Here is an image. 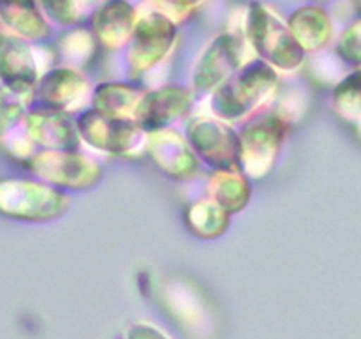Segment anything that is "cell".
Instances as JSON below:
<instances>
[{
	"label": "cell",
	"mask_w": 361,
	"mask_h": 339,
	"mask_svg": "<svg viewBox=\"0 0 361 339\" xmlns=\"http://www.w3.org/2000/svg\"><path fill=\"white\" fill-rule=\"evenodd\" d=\"M0 17L22 37L42 38L47 35V24L33 2H4L0 4Z\"/></svg>",
	"instance_id": "obj_19"
},
{
	"label": "cell",
	"mask_w": 361,
	"mask_h": 339,
	"mask_svg": "<svg viewBox=\"0 0 361 339\" xmlns=\"http://www.w3.org/2000/svg\"><path fill=\"white\" fill-rule=\"evenodd\" d=\"M338 53L349 61H360V22L356 25L349 27V31L343 35L340 45H338Z\"/></svg>",
	"instance_id": "obj_23"
},
{
	"label": "cell",
	"mask_w": 361,
	"mask_h": 339,
	"mask_svg": "<svg viewBox=\"0 0 361 339\" xmlns=\"http://www.w3.org/2000/svg\"><path fill=\"white\" fill-rule=\"evenodd\" d=\"M33 90H18L6 87L0 90V135L6 134L24 112V105Z\"/></svg>",
	"instance_id": "obj_21"
},
{
	"label": "cell",
	"mask_w": 361,
	"mask_h": 339,
	"mask_svg": "<svg viewBox=\"0 0 361 339\" xmlns=\"http://www.w3.org/2000/svg\"><path fill=\"white\" fill-rule=\"evenodd\" d=\"M0 76L9 89L33 90L37 67L29 47L18 38L0 35Z\"/></svg>",
	"instance_id": "obj_12"
},
{
	"label": "cell",
	"mask_w": 361,
	"mask_h": 339,
	"mask_svg": "<svg viewBox=\"0 0 361 339\" xmlns=\"http://www.w3.org/2000/svg\"><path fill=\"white\" fill-rule=\"evenodd\" d=\"M27 130L31 140L38 144L51 147L53 150H71L78 141L71 119L63 112L53 109H45L29 116Z\"/></svg>",
	"instance_id": "obj_13"
},
{
	"label": "cell",
	"mask_w": 361,
	"mask_h": 339,
	"mask_svg": "<svg viewBox=\"0 0 361 339\" xmlns=\"http://www.w3.org/2000/svg\"><path fill=\"white\" fill-rule=\"evenodd\" d=\"M334 103L340 116L347 119L360 118V74L345 80L334 92Z\"/></svg>",
	"instance_id": "obj_22"
},
{
	"label": "cell",
	"mask_w": 361,
	"mask_h": 339,
	"mask_svg": "<svg viewBox=\"0 0 361 339\" xmlns=\"http://www.w3.org/2000/svg\"><path fill=\"white\" fill-rule=\"evenodd\" d=\"M276 87V74L262 61L250 63L214 96V111L221 118L237 119L266 101Z\"/></svg>",
	"instance_id": "obj_1"
},
{
	"label": "cell",
	"mask_w": 361,
	"mask_h": 339,
	"mask_svg": "<svg viewBox=\"0 0 361 339\" xmlns=\"http://www.w3.org/2000/svg\"><path fill=\"white\" fill-rule=\"evenodd\" d=\"M135 24L132 8L123 2L105 4L92 18L94 33L109 47H119L128 40Z\"/></svg>",
	"instance_id": "obj_15"
},
{
	"label": "cell",
	"mask_w": 361,
	"mask_h": 339,
	"mask_svg": "<svg viewBox=\"0 0 361 339\" xmlns=\"http://www.w3.org/2000/svg\"><path fill=\"white\" fill-rule=\"evenodd\" d=\"M35 173L47 183L67 188H89L98 183L102 170L94 161L69 150H47L31 161Z\"/></svg>",
	"instance_id": "obj_6"
},
{
	"label": "cell",
	"mask_w": 361,
	"mask_h": 339,
	"mask_svg": "<svg viewBox=\"0 0 361 339\" xmlns=\"http://www.w3.org/2000/svg\"><path fill=\"white\" fill-rule=\"evenodd\" d=\"M186 221L195 235L202 238H214L224 233L230 215L221 206L215 204L214 200H202L188 209Z\"/></svg>",
	"instance_id": "obj_20"
},
{
	"label": "cell",
	"mask_w": 361,
	"mask_h": 339,
	"mask_svg": "<svg viewBox=\"0 0 361 339\" xmlns=\"http://www.w3.org/2000/svg\"><path fill=\"white\" fill-rule=\"evenodd\" d=\"M87 92V83L82 74L69 69H56L42 80L38 87V96L44 99L49 109L60 111L82 103Z\"/></svg>",
	"instance_id": "obj_14"
},
{
	"label": "cell",
	"mask_w": 361,
	"mask_h": 339,
	"mask_svg": "<svg viewBox=\"0 0 361 339\" xmlns=\"http://www.w3.org/2000/svg\"><path fill=\"white\" fill-rule=\"evenodd\" d=\"M78 132L92 147L105 152H127L137 143L141 128L128 119H116L89 111L78 119Z\"/></svg>",
	"instance_id": "obj_8"
},
{
	"label": "cell",
	"mask_w": 361,
	"mask_h": 339,
	"mask_svg": "<svg viewBox=\"0 0 361 339\" xmlns=\"http://www.w3.org/2000/svg\"><path fill=\"white\" fill-rule=\"evenodd\" d=\"M283 121L275 114L260 116L240 132V164L251 177L269 173L283 140Z\"/></svg>",
	"instance_id": "obj_4"
},
{
	"label": "cell",
	"mask_w": 361,
	"mask_h": 339,
	"mask_svg": "<svg viewBox=\"0 0 361 339\" xmlns=\"http://www.w3.org/2000/svg\"><path fill=\"white\" fill-rule=\"evenodd\" d=\"M240 66V42L230 35H222L209 45L199 61L193 82L201 89H209L231 76Z\"/></svg>",
	"instance_id": "obj_9"
},
{
	"label": "cell",
	"mask_w": 361,
	"mask_h": 339,
	"mask_svg": "<svg viewBox=\"0 0 361 339\" xmlns=\"http://www.w3.org/2000/svg\"><path fill=\"white\" fill-rule=\"evenodd\" d=\"M173 25L163 15H150L134 25V42L128 53L130 67L134 73H143L148 67L169 53L173 42Z\"/></svg>",
	"instance_id": "obj_7"
},
{
	"label": "cell",
	"mask_w": 361,
	"mask_h": 339,
	"mask_svg": "<svg viewBox=\"0 0 361 339\" xmlns=\"http://www.w3.org/2000/svg\"><path fill=\"white\" fill-rule=\"evenodd\" d=\"M148 150L154 161L163 168L169 175L177 179H186L197 172L195 154L188 148L177 132L156 130L148 137Z\"/></svg>",
	"instance_id": "obj_10"
},
{
	"label": "cell",
	"mask_w": 361,
	"mask_h": 339,
	"mask_svg": "<svg viewBox=\"0 0 361 339\" xmlns=\"http://www.w3.org/2000/svg\"><path fill=\"white\" fill-rule=\"evenodd\" d=\"M127 339H169L157 328L145 325V323H134L127 332Z\"/></svg>",
	"instance_id": "obj_24"
},
{
	"label": "cell",
	"mask_w": 361,
	"mask_h": 339,
	"mask_svg": "<svg viewBox=\"0 0 361 339\" xmlns=\"http://www.w3.org/2000/svg\"><path fill=\"white\" fill-rule=\"evenodd\" d=\"M209 195L228 215L246 206L250 199V184L238 170H217L208 183Z\"/></svg>",
	"instance_id": "obj_17"
},
{
	"label": "cell",
	"mask_w": 361,
	"mask_h": 339,
	"mask_svg": "<svg viewBox=\"0 0 361 339\" xmlns=\"http://www.w3.org/2000/svg\"><path fill=\"white\" fill-rule=\"evenodd\" d=\"M190 106V92L179 87H166L152 92V94L143 96L135 119L137 125L143 130L156 132L163 128V125L170 119L177 118L183 112L188 111Z\"/></svg>",
	"instance_id": "obj_11"
},
{
	"label": "cell",
	"mask_w": 361,
	"mask_h": 339,
	"mask_svg": "<svg viewBox=\"0 0 361 339\" xmlns=\"http://www.w3.org/2000/svg\"><path fill=\"white\" fill-rule=\"evenodd\" d=\"M188 140L197 156L217 170H237L240 164V143L224 123L215 119H195L190 123Z\"/></svg>",
	"instance_id": "obj_5"
},
{
	"label": "cell",
	"mask_w": 361,
	"mask_h": 339,
	"mask_svg": "<svg viewBox=\"0 0 361 339\" xmlns=\"http://www.w3.org/2000/svg\"><path fill=\"white\" fill-rule=\"evenodd\" d=\"M143 92L140 89L123 83L102 85L94 94V111L116 119H127V116L137 112Z\"/></svg>",
	"instance_id": "obj_18"
},
{
	"label": "cell",
	"mask_w": 361,
	"mask_h": 339,
	"mask_svg": "<svg viewBox=\"0 0 361 339\" xmlns=\"http://www.w3.org/2000/svg\"><path fill=\"white\" fill-rule=\"evenodd\" d=\"M69 204L63 193L47 184L31 180H4L0 183V211L8 217L24 221H47L63 211Z\"/></svg>",
	"instance_id": "obj_2"
},
{
	"label": "cell",
	"mask_w": 361,
	"mask_h": 339,
	"mask_svg": "<svg viewBox=\"0 0 361 339\" xmlns=\"http://www.w3.org/2000/svg\"><path fill=\"white\" fill-rule=\"evenodd\" d=\"M289 33L302 53L324 47L331 38V22L318 8H304L296 11L289 20Z\"/></svg>",
	"instance_id": "obj_16"
},
{
	"label": "cell",
	"mask_w": 361,
	"mask_h": 339,
	"mask_svg": "<svg viewBox=\"0 0 361 339\" xmlns=\"http://www.w3.org/2000/svg\"><path fill=\"white\" fill-rule=\"evenodd\" d=\"M247 33L257 53L280 69H295L304 60V53L293 40L289 29L266 6L255 4L251 8Z\"/></svg>",
	"instance_id": "obj_3"
}]
</instances>
